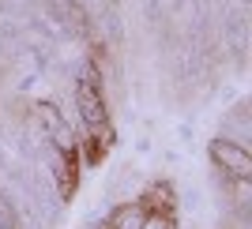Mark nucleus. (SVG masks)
Returning a JSON list of instances; mask_svg holds the SVG:
<instances>
[{
  "instance_id": "obj_1",
  "label": "nucleus",
  "mask_w": 252,
  "mask_h": 229,
  "mask_svg": "<svg viewBox=\"0 0 252 229\" xmlns=\"http://www.w3.org/2000/svg\"><path fill=\"white\" fill-rule=\"evenodd\" d=\"M211 158L219 162L230 177H245L249 180L252 177V158H249V150H245L241 143H230V139H219V143L211 146Z\"/></svg>"
},
{
  "instance_id": "obj_2",
  "label": "nucleus",
  "mask_w": 252,
  "mask_h": 229,
  "mask_svg": "<svg viewBox=\"0 0 252 229\" xmlns=\"http://www.w3.org/2000/svg\"><path fill=\"white\" fill-rule=\"evenodd\" d=\"M113 229H143V207H121L113 214Z\"/></svg>"
}]
</instances>
